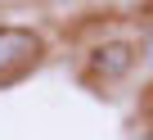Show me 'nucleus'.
Returning a JSON list of instances; mask_svg holds the SVG:
<instances>
[{
  "label": "nucleus",
  "instance_id": "2",
  "mask_svg": "<svg viewBox=\"0 0 153 140\" xmlns=\"http://www.w3.org/2000/svg\"><path fill=\"white\" fill-rule=\"evenodd\" d=\"M135 63H140V45L122 41V36H108V41L90 45V54H86V68L95 82H126L135 73Z\"/></svg>",
  "mask_w": 153,
  "mask_h": 140
},
{
  "label": "nucleus",
  "instance_id": "1",
  "mask_svg": "<svg viewBox=\"0 0 153 140\" xmlns=\"http://www.w3.org/2000/svg\"><path fill=\"white\" fill-rule=\"evenodd\" d=\"M45 59V36L27 23H0V82H18Z\"/></svg>",
  "mask_w": 153,
  "mask_h": 140
},
{
  "label": "nucleus",
  "instance_id": "3",
  "mask_svg": "<svg viewBox=\"0 0 153 140\" xmlns=\"http://www.w3.org/2000/svg\"><path fill=\"white\" fill-rule=\"evenodd\" d=\"M140 63H153V23L140 32Z\"/></svg>",
  "mask_w": 153,
  "mask_h": 140
},
{
  "label": "nucleus",
  "instance_id": "4",
  "mask_svg": "<svg viewBox=\"0 0 153 140\" xmlns=\"http://www.w3.org/2000/svg\"><path fill=\"white\" fill-rule=\"evenodd\" d=\"M149 118H153V100H149Z\"/></svg>",
  "mask_w": 153,
  "mask_h": 140
}]
</instances>
